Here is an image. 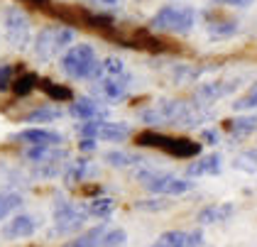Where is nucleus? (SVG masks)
Segmentation results:
<instances>
[{
	"label": "nucleus",
	"instance_id": "obj_18",
	"mask_svg": "<svg viewBox=\"0 0 257 247\" xmlns=\"http://www.w3.org/2000/svg\"><path fill=\"white\" fill-rule=\"evenodd\" d=\"M223 169V159H220V154L213 152V154H206V157H198L196 162L186 169L189 176H216L220 174Z\"/></svg>",
	"mask_w": 257,
	"mask_h": 247
},
{
	"label": "nucleus",
	"instance_id": "obj_30",
	"mask_svg": "<svg viewBox=\"0 0 257 247\" xmlns=\"http://www.w3.org/2000/svg\"><path fill=\"white\" fill-rule=\"evenodd\" d=\"M81 3H86V5L93 8L96 13H115V10L122 8L125 0H81Z\"/></svg>",
	"mask_w": 257,
	"mask_h": 247
},
{
	"label": "nucleus",
	"instance_id": "obj_19",
	"mask_svg": "<svg viewBox=\"0 0 257 247\" xmlns=\"http://www.w3.org/2000/svg\"><path fill=\"white\" fill-rule=\"evenodd\" d=\"M61 171H64V181H66L69 186H76L83 179H88L91 174H96V167H93L88 159H76V162H71V164H64Z\"/></svg>",
	"mask_w": 257,
	"mask_h": 247
},
{
	"label": "nucleus",
	"instance_id": "obj_13",
	"mask_svg": "<svg viewBox=\"0 0 257 247\" xmlns=\"http://www.w3.org/2000/svg\"><path fill=\"white\" fill-rule=\"evenodd\" d=\"M15 140L25 142L27 147H61L64 142V137L57 130H47V128H27L15 135Z\"/></svg>",
	"mask_w": 257,
	"mask_h": 247
},
{
	"label": "nucleus",
	"instance_id": "obj_24",
	"mask_svg": "<svg viewBox=\"0 0 257 247\" xmlns=\"http://www.w3.org/2000/svg\"><path fill=\"white\" fill-rule=\"evenodd\" d=\"M37 83H40V78H37V74H32V71H27V74H22V76L13 78V93L15 95H30L35 88H37Z\"/></svg>",
	"mask_w": 257,
	"mask_h": 247
},
{
	"label": "nucleus",
	"instance_id": "obj_14",
	"mask_svg": "<svg viewBox=\"0 0 257 247\" xmlns=\"http://www.w3.org/2000/svg\"><path fill=\"white\" fill-rule=\"evenodd\" d=\"M237 30H240L237 20L228 18L223 13H208L206 15V32L211 39H230L237 35Z\"/></svg>",
	"mask_w": 257,
	"mask_h": 247
},
{
	"label": "nucleus",
	"instance_id": "obj_35",
	"mask_svg": "<svg viewBox=\"0 0 257 247\" xmlns=\"http://www.w3.org/2000/svg\"><path fill=\"white\" fill-rule=\"evenodd\" d=\"M201 137H203L206 142H211V145H216V142H218V133H216V130H203V133H201Z\"/></svg>",
	"mask_w": 257,
	"mask_h": 247
},
{
	"label": "nucleus",
	"instance_id": "obj_25",
	"mask_svg": "<svg viewBox=\"0 0 257 247\" xmlns=\"http://www.w3.org/2000/svg\"><path fill=\"white\" fill-rule=\"evenodd\" d=\"M20 206H22L20 193H15V191H3V193H0V220H5L10 213H15Z\"/></svg>",
	"mask_w": 257,
	"mask_h": 247
},
{
	"label": "nucleus",
	"instance_id": "obj_34",
	"mask_svg": "<svg viewBox=\"0 0 257 247\" xmlns=\"http://www.w3.org/2000/svg\"><path fill=\"white\" fill-rule=\"evenodd\" d=\"M96 145H98V140H91V137H81V142H79L81 152H93Z\"/></svg>",
	"mask_w": 257,
	"mask_h": 247
},
{
	"label": "nucleus",
	"instance_id": "obj_29",
	"mask_svg": "<svg viewBox=\"0 0 257 247\" xmlns=\"http://www.w3.org/2000/svg\"><path fill=\"white\" fill-rule=\"evenodd\" d=\"M105 162L110 164V167H130V164H138L140 157L138 154H130V152H122V150H113V152L105 154Z\"/></svg>",
	"mask_w": 257,
	"mask_h": 247
},
{
	"label": "nucleus",
	"instance_id": "obj_20",
	"mask_svg": "<svg viewBox=\"0 0 257 247\" xmlns=\"http://www.w3.org/2000/svg\"><path fill=\"white\" fill-rule=\"evenodd\" d=\"M225 128L235 140H242V137H247L257 130V115H240L235 120H228Z\"/></svg>",
	"mask_w": 257,
	"mask_h": 247
},
{
	"label": "nucleus",
	"instance_id": "obj_12",
	"mask_svg": "<svg viewBox=\"0 0 257 247\" xmlns=\"http://www.w3.org/2000/svg\"><path fill=\"white\" fill-rule=\"evenodd\" d=\"M40 228L37 218L30 215V213H20L15 218H10V223L3 225V237L5 240H25V237H32Z\"/></svg>",
	"mask_w": 257,
	"mask_h": 247
},
{
	"label": "nucleus",
	"instance_id": "obj_16",
	"mask_svg": "<svg viewBox=\"0 0 257 247\" xmlns=\"http://www.w3.org/2000/svg\"><path fill=\"white\" fill-rule=\"evenodd\" d=\"M69 113L74 115L76 120L86 122V120H105L108 117V108L98 103L96 98H79L69 105Z\"/></svg>",
	"mask_w": 257,
	"mask_h": 247
},
{
	"label": "nucleus",
	"instance_id": "obj_3",
	"mask_svg": "<svg viewBox=\"0 0 257 247\" xmlns=\"http://www.w3.org/2000/svg\"><path fill=\"white\" fill-rule=\"evenodd\" d=\"M194 27H196V13L186 5H164L150 20V30L164 35H189Z\"/></svg>",
	"mask_w": 257,
	"mask_h": 247
},
{
	"label": "nucleus",
	"instance_id": "obj_8",
	"mask_svg": "<svg viewBox=\"0 0 257 247\" xmlns=\"http://www.w3.org/2000/svg\"><path fill=\"white\" fill-rule=\"evenodd\" d=\"M3 27H5V39L15 47V49H27L30 37H32V25L30 18L22 8H5V15H3Z\"/></svg>",
	"mask_w": 257,
	"mask_h": 247
},
{
	"label": "nucleus",
	"instance_id": "obj_17",
	"mask_svg": "<svg viewBox=\"0 0 257 247\" xmlns=\"http://www.w3.org/2000/svg\"><path fill=\"white\" fill-rule=\"evenodd\" d=\"M233 215H235L233 203H213V206H206L203 210H198L196 223L198 225H220V223H228Z\"/></svg>",
	"mask_w": 257,
	"mask_h": 247
},
{
	"label": "nucleus",
	"instance_id": "obj_15",
	"mask_svg": "<svg viewBox=\"0 0 257 247\" xmlns=\"http://www.w3.org/2000/svg\"><path fill=\"white\" fill-rule=\"evenodd\" d=\"M69 154L61 147H27L25 150V159L32 162L35 167H61V162Z\"/></svg>",
	"mask_w": 257,
	"mask_h": 247
},
{
	"label": "nucleus",
	"instance_id": "obj_36",
	"mask_svg": "<svg viewBox=\"0 0 257 247\" xmlns=\"http://www.w3.org/2000/svg\"><path fill=\"white\" fill-rule=\"evenodd\" d=\"M245 159H250V162H255V164H257V150H255V152H247V154H245Z\"/></svg>",
	"mask_w": 257,
	"mask_h": 247
},
{
	"label": "nucleus",
	"instance_id": "obj_23",
	"mask_svg": "<svg viewBox=\"0 0 257 247\" xmlns=\"http://www.w3.org/2000/svg\"><path fill=\"white\" fill-rule=\"evenodd\" d=\"M86 210L88 215H96V218H108L113 210H115V198L110 196H98V198H91L86 203Z\"/></svg>",
	"mask_w": 257,
	"mask_h": 247
},
{
	"label": "nucleus",
	"instance_id": "obj_32",
	"mask_svg": "<svg viewBox=\"0 0 257 247\" xmlns=\"http://www.w3.org/2000/svg\"><path fill=\"white\" fill-rule=\"evenodd\" d=\"M13 74H15L13 64H0V91H10V86H13Z\"/></svg>",
	"mask_w": 257,
	"mask_h": 247
},
{
	"label": "nucleus",
	"instance_id": "obj_9",
	"mask_svg": "<svg viewBox=\"0 0 257 247\" xmlns=\"http://www.w3.org/2000/svg\"><path fill=\"white\" fill-rule=\"evenodd\" d=\"M130 91V74H115V76H96L91 93L96 95L98 103H120L127 98Z\"/></svg>",
	"mask_w": 257,
	"mask_h": 247
},
{
	"label": "nucleus",
	"instance_id": "obj_4",
	"mask_svg": "<svg viewBox=\"0 0 257 247\" xmlns=\"http://www.w3.org/2000/svg\"><path fill=\"white\" fill-rule=\"evenodd\" d=\"M76 39L74 27L69 25H47L35 37V57L40 61H52L54 57L64 54Z\"/></svg>",
	"mask_w": 257,
	"mask_h": 247
},
{
	"label": "nucleus",
	"instance_id": "obj_33",
	"mask_svg": "<svg viewBox=\"0 0 257 247\" xmlns=\"http://www.w3.org/2000/svg\"><path fill=\"white\" fill-rule=\"evenodd\" d=\"M218 5H228V8H250L255 0H216Z\"/></svg>",
	"mask_w": 257,
	"mask_h": 247
},
{
	"label": "nucleus",
	"instance_id": "obj_2",
	"mask_svg": "<svg viewBox=\"0 0 257 247\" xmlns=\"http://www.w3.org/2000/svg\"><path fill=\"white\" fill-rule=\"evenodd\" d=\"M135 179H138L140 186L155 193V196H181V193H189L196 184L189 181V179H181L177 174H169V171H157L152 167H142L135 171Z\"/></svg>",
	"mask_w": 257,
	"mask_h": 247
},
{
	"label": "nucleus",
	"instance_id": "obj_27",
	"mask_svg": "<svg viewBox=\"0 0 257 247\" xmlns=\"http://www.w3.org/2000/svg\"><path fill=\"white\" fill-rule=\"evenodd\" d=\"M37 86H40L52 100H71V98H74L69 86H59V83H54V81H40Z\"/></svg>",
	"mask_w": 257,
	"mask_h": 247
},
{
	"label": "nucleus",
	"instance_id": "obj_28",
	"mask_svg": "<svg viewBox=\"0 0 257 247\" xmlns=\"http://www.w3.org/2000/svg\"><path fill=\"white\" fill-rule=\"evenodd\" d=\"M125 245H127V232L122 228H108L98 242V247H125Z\"/></svg>",
	"mask_w": 257,
	"mask_h": 247
},
{
	"label": "nucleus",
	"instance_id": "obj_37",
	"mask_svg": "<svg viewBox=\"0 0 257 247\" xmlns=\"http://www.w3.org/2000/svg\"><path fill=\"white\" fill-rule=\"evenodd\" d=\"M30 3H35V5H44L47 0H30Z\"/></svg>",
	"mask_w": 257,
	"mask_h": 247
},
{
	"label": "nucleus",
	"instance_id": "obj_7",
	"mask_svg": "<svg viewBox=\"0 0 257 247\" xmlns=\"http://www.w3.org/2000/svg\"><path fill=\"white\" fill-rule=\"evenodd\" d=\"M86 218H88L86 203H74V201H66V198H57V203H54V232L57 235H69V232L81 230Z\"/></svg>",
	"mask_w": 257,
	"mask_h": 247
},
{
	"label": "nucleus",
	"instance_id": "obj_5",
	"mask_svg": "<svg viewBox=\"0 0 257 247\" xmlns=\"http://www.w3.org/2000/svg\"><path fill=\"white\" fill-rule=\"evenodd\" d=\"M98 54L91 44H71L64 54H61V71L74 81L83 78H93L98 69Z\"/></svg>",
	"mask_w": 257,
	"mask_h": 247
},
{
	"label": "nucleus",
	"instance_id": "obj_31",
	"mask_svg": "<svg viewBox=\"0 0 257 247\" xmlns=\"http://www.w3.org/2000/svg\"><path fill=\"white\" fill-rule=\"evenodd\" d=\"M169 201L167 198H152V201H135V210H167Z\"/></svg>",
	"mask_w": 257,
	"mask_h": 247
},
{
	"label": "nucleus",
	"instance_id": "obj_26",
	"mask_svg": "<svg viewBox=\"0 0 257 247\" xmlns=\"http://www.w3.org/2000/svg\"><path fill=\"white\" fill-rule=\"evenodd\" d=\"M233 108H235L237 113H250V110H257V81L245 91V93L235 98V103H233Z\"/></svg>",
	"mask_w": 257,
	"mask_h": 247
},
{
	"label": "nucleus",
	"instance_id": "obj_21",
	"mask_svg": "<svg viewBox=\"0 0 257 247\" xmlns=\"http://www.w3.org/2000/svg\"><path fill=\"white\" fill-rule=\"evenodd\" d=\"M61 117V110L54 108V105H42V108H35L25 115V122H32V125H47V122H54Z\"/></svg>",
	"mask_w": 257,
	"mask_h": 247
},
{
	"label": "nucleus",
	"instance_id": "obj_22",
	"mask_svg": "<svg viewBox=\"0 0 257 247\" xmlns=\"http://www.w3.org/2000/svg\"><path fill=\"white\" fill-rule=\"evenodd\" d=\"M105 230H108V225H105V223H98L96 228L86 230V232H81L79 237H74L66 247H98L100 237H103V232H105Z\"/></svg>",
	"mask_w": 257,
	"mask_h": 247
},
{
	"label": "nucleus",
	"instance_id": "obj_11",
	"mask_svg": "<svg viewBox=\"0 0 257 247\" xmlns=\"http://www.w3.org/2000/svg\"><path fill=\"white\" fill-rule=\"evenodd\" d=\"M152 247H203V230H167L152 242Z\"/></svg>",
	"mask_w": 257,
	"mask_h": 247
},
{
	"label": "nucleus",
	"instance_id": "obj_1",
	"mask_svg": "<svg viewBox=\"0 0 257 247\" xmlns=\"http://www.w3.org/2000/svg\"><path fill=\"white\" fill-rule=\"evenodd\" d=\"M140 117L147 125H179V128H196L203 120V113L198 105H191L186 100H159L152 108L142 110Z\"/></svg>",
	"mask_w": 257,
	"mask_h": 247
},
{
	"label": "nucleus",
	"instance_id": "obj_6",
	"mask_svg": "<svg viewBox=\"0 0 257 247\" xmlns=\"http://www.w3.org/2000/svg\"><path fill=\"white\" fill-rule=\"evenodd\" d=\"M140 147H152V150H162V152L179 157V159H191L201 154V145L186 137H172V135H162L155 130H145L138 135Z\"/></svg>",
	"mask_w": 257,
	"mask_h": 247
},
{
	"label": "nucleus",
	"instance_id": "obj_10",
	"mask_svg": "<svg viewBox=\"0 0 257 247\" xmlns=\"http://www.w3.org/2000/svg\"><path fill=\"white\" fill-rule=\"evenodd\" d=\"M76 130H79L81 137L105 140V142H125L133 135L127 122H110V120H86Z\"/></svg>",
	"mask_w": 257,
	"mask_h": 247
}]
</instances>
